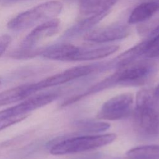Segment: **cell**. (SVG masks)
<instances>
[{
  "label": "cell",
  "instance_id": "obj_7",
  "mask_svg": "<svg viewBox=\"0 0 159 159\" xmlns=\"http://www.w3.org/2000/svg\"><path fill=\"white\" fill-rule=\"evenodd\" d=\"M58 96L57 92H48L31 97L16 106L1 111L0 119L29 114V112L52 102Z\"/></svg>",
  "mask_w": 159,
  "mask_h": 159
},
{
  "label": "cell",
  "instance_id": "obj_5",
  "mask_svg": "<svg viewBox=\"0 0 159 159\" xmlns=\"http://www.w3.org/2000/svg\"><path fill=\"white\" fill-rule=\"evenodd\" d=\"M133 94L125 93L106 101L99 109L96 117L103 120H118L128 117L132 112Z\"/></svg>",
  "mask_w": 159,
  "mask_h": 159
},
{
  "label": "cell",
  "instance_id": "obj_1",
  "mask_svg": "<svg viewBox=\"0 0 159 159\" xmlns=\"http://www.w3.org/2000/svg\"><path fill=\"white\" fill-rule=\"evenodd\" d=\"M133 112L134 127L139 135L152 138L159 134V102L152 89L144 88L137 93Z\"/></svg>",
  "mask_w": 159,
  "mask_h": 159
},
{
  "label": "cell",
  "instance_id": "obj_3",
  "mask_svg": "<svg viewBox=\"0 0 159 159\" xmlns=\"http://www.w3.org/2000/svg\"><path fill=\"white\" fill-rule=\"evenodd\" d=\"M116 137L112 133L73 137L54 144L50 153L53 155H63L89 151L111 143Z\"/></svg>",
  "mask_w": 159,
  "mask_h": 159
},
{
  "label": "cell",
  "instance_id": "obj_17",
  "mask_svg": "<svg viewBox=\"0 0 159 159\" xmlns=\"http://www.w3.org/2000/svg\"><path fill=\"white\" fill-rule=\"evenodd\" d=\"M75 125L80 130L87 133L102 132L108 130L111 126L108 122L88 119H81Z\"/></svg>",
  "mask_w": 159,
  "mask_h": 159
},
{
  "label": "cell",
  "instance_id": "obj_11",
  "mask_svg": "<svg viewBox=\"0 0 159 159\" xmlns=\"http://www.w3.org/2000/svg\"><path fill=\"white\" fill-rule=\"evenodd\" d=\"M34 93L31 83L13 87L0 93V106L20 101Z\"/></svg>",
  "mask_w": 159,
  "mask_h": 159
},
{
  "label": "cell",
  "instance_id": "obj_20",
  "mask_svg": "<svg viewBox=\"0 0 159 159\" xmlns=\"http://www.w3.org/2000/svg\"><path fill=\"white\" fill-rule=\"evenodd\" d=\"M29 116V114H25V115H21L19 116H14V117H6V118L0 119V131L16 123L21 122L22 120L27 118Z\"/></svg>",
  "mask_w": 159,
  "mask_h": 159
},
{
  "label": "cell",
  "instance_id": "obj_14",
  "mask_svg": "<svg viewBox=\"0 0 159 159\" xmlns=\"http://www.w3.org/2000/svg\"><path fill=\"white\" fill-rule=\"evenodd\" d=\"M117 0H81L80 11L83 15H93L110 9Z\"/></svg>",
  "mask_w": 159,
  "mask_h": 159
},
{
  "label": "cell",
  "instance_id": "obj_24",
  "mask_svg": "<svg viewBox=\"0 0 159 159\" xmlns=\"http://www.w3.org/2000/svg\"><path fill=\"white\" fill-rule=\"evenodd\" d=\"M1 78H0V84H1Z\"/></svg>",
  "mask_w": 159,
  "mask_h": 159
},
{
  "label": "cell",
  "instance_id": "obj_16",
  "mask_svg": "<svg viewBox=\"0 0 159 159\" xmlns=\"http://www.w3.org/2000/svg\"><path fill=\"white\" fill-rule=\"evenodd\" d=\"M130 159H159V145H147L134 147L126 153Z\"/></svg>",
  "mask_w": 159,
  "mask_h": 159
},
{
  "label": "cell",
  "instance_id": "obj_10",
  "mask_svg": "<svg viewBox=\"0 0 159 159\" xmlns=\"http://www.w3.org/2000/svg\"><path fill=\"white\" fill-rule=\"evenodd\" d=\"M79 47L70 43H58L45 47L42 55L46 58L58 61H73Z\"/></svg>",
  "mask_w": 159,
  "mask_h": 159
},
{
  "label": "cell",
  "instance_id": "obj_9",
  "mask_svg": "<svg viewBox=\"0 0 159 159\" xmlns=\"http://www.w3.org/2000/svg\"><path fill=\"white\" fill-rule=\"evenodd\" d=\"M60 21L58 19L53 18L46 20L37 25L22 40V47H34L40 40L53 35L58 32Z\"/></svg>",
  "mask_w": 159,
  "mask_h": 159
},
{
  "label": "cell",
  "instance_id": "obj_2",
  "mask_svg": "<svg viewBox=\"0 0 159 159\" xmlns=\"http://www.w3.org/2000/svg\"><path fill=\"white\" fill-rule=\"evenodd\" d=\"M155 71L156 68L151 62L135 61L119 67L105 79L109 88L115 86H140L150 81Z\"/></svg>",
  "mask_w": 159,
  "mask_h": 159
},
{
  "label": "cell",
  "instance_id": "obj_4",
  "mask_svg": "<svg viewBox=\"0 0 159 159\" xmlns=\"http://www.w3.org/2000/svg\"><path fill=\"white\" fill-rule=\"evenodd\" d=\"M62 9L60 1H47L17 15L8 22L7 27L12 30L27 29L40 22L55 18Z\"/></svg>",
  "mask_w": 159,
  "mask_h": 159
},
{
  "label": "cell",
  "instance_id": "obj_19",
  "mask_svg": "<svg viewBox=\"0 0 159 159\" xmlns=\"http://www.w3.org/2000/svg\"><path fill=\"white\" fill-rule=\"evenodd\" d=\"M148 42L147 52L145 57L153 58L159 56V36L153 39H147Z\"/></svg>",
  "mask_w": 159,
  "mask_h": 159
},
{
  "label": "cell",
  "instance_id": "obj_22",
  "mask_svg": "<svg viewBox=\"0 0 159 159\" xmlns=\"http://www.w3.org/2000/svg\"><path fill=\"white\" fill-rule=\"evenodd\" d=\"M158 36H159V24L151 30L147 38L153 39Z\"/></svg>",
  "mask_w": 159,
  "mask_h": 159
},
{
  "label": "cell",
  "instance_id": "obj_23",
  "mask_svg": "<svg viewBox=\"0 0 159 159\" xmlns=\"http://www.w3.org/2000/svg\"><path fill=\"white\" fill-rule=\"evenodd\" d=\"M153 93L155 98L159 101V84L153 89Z\"/></svg>",
  "mask_w": 159,
  "mask_h": 159
},
{
  "label": "cell",
  "instance_id": "obj_6",
  "mask_svg": "<svg viewBox=\"0 0 159 159\" xmlns=\"http://www.w3.org/2000/svg\"><path fill=\"white\" fill-rule=\"evenodd\" d=\"M99 64H89L74 66L65 70L63 72L47 77L37 83H31L34 93L43 89L60 85L70 82L80 77L88 75L101 68Z\"/></svg>",
  "mask_w": 159,
  "mask_h": 159
},
{
  "label": "cell",
  "instance_id": "obj_12",
  "mask_svg": "<svg viewBox=\"0 0 159 159\" xmlns=\"http://www.w3.org/2000/svg\"><path fill=\"white\" fill-rule=\"evenodd\" d=\"M119 48V46L114 45L90 49L80 48L75 55L73 58V61H88L102 58L115 53Z\"/></svg>",
  "mask_w": 159,
  "mask_h": 159
},
{
  "label": "cell",
  "instance_id": "obj_15",
  "mask_svg": "<svg viewBox=\"0 0 159 159\" xmlns=\"http://www.w3.org/2000/svg\"><path fill=\"white\" fill-rule=\"evenodd\" d=\"M109 10H106L95 14L91 15L88 18H86L83 20H81L76 24L73 25L70 29H69L66 34L67 37H72L75 35L81 32L86 31L88 29H90L95 24L100 22L104 17H106L109 12Z\"/></svg>",
  "mask_w": 159,
  "mask_h": 159
},
{
  "label": "cell",
  "instance_id": "obj_13",
  "mask_svg": "<svg viewBox=\"0 0 159 159\" xmlns=\"http://www.w3.org/2000/svg\"><path fill=\"white\" fill-rule=\"evenodd\" d=\"M159 11V1H150L142 3L134 9L129 19L130 24L143 22L150 18Z\"/></svg>",
  "mask_w": 159,
  "mask_h": 159
},
{
  "label": "cell",
  "instance_id": "obj_18",
  "mask_svg": "<svg viewBox=\"0 0 159 159\" xmlns=\"http://www.w3.org/2000/svg\"><path fill=\"white\" fill-rule=\"evenodd\" d=\"M44 48H34V47H22L12 51L9 57L14 59H28L35 57L38 55H42Z\"/></svg>",
  "mask_w": 159,
  "mask_h": 159
},
{
  "label": "cell",
  "instance_id": "obj_8",
  "mask_svg": "<svg viewBox=\"0 0 159 159\" xmlns=\"http://www.w3.org/2000/svg\"><path fill=\"white\" fill-rule=\"evenodd\" d=\"M130 32V29L125 25L108 26L91 30L83 37L84 39L96 43H104L127 37Z\"/></svg>",
  "mask_w": 159,
  "mask_h": 159
},
{
  "label": "cell",
  "instance_id": "obj_21",
  "mask_svg": "<svg viewBox=\"0 0 159 159\" xmlns=\"http://www.w3.org/2000/svg\"><path fill=\"white\" fill-rule=\"evenodd\" d=\"M11 40V37L7 34H4L0 37V57L7 48Z\"/></svg>",
  "mask_w": 159,
  "mask_h": 159
}]
</instances>
